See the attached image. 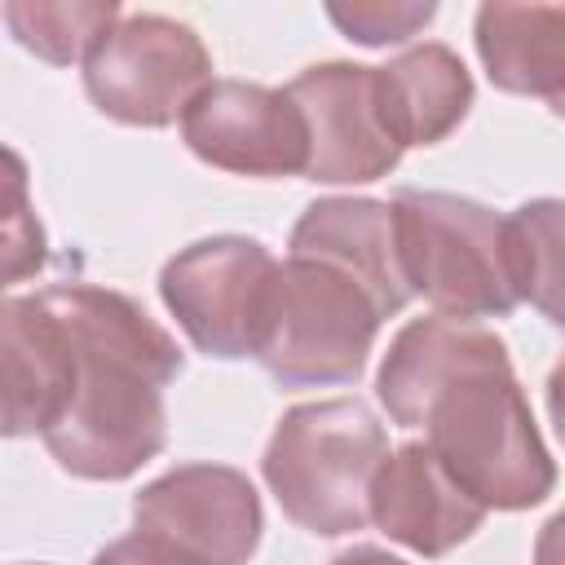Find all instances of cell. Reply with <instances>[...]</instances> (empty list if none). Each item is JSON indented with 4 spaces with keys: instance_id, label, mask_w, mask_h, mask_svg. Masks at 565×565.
<instances>
[{
    "instance_id": "cell-10",
    "label": "cell",
    "mask_w": 565,
    "mask_h": 565,
    "mask_svg": "<svg viewBox=\"0 0 565 565\" xmlns=\"http://www.w3.org/2000/svg\"><path fill=\"white\" fill-rule=\"evenodd\" d=\"M287 97L305 115L309 159L305 181L318 185H366L402 163V146L388 137L375 102V66L318 62L305 66Z\"/></svg>"
},
{
    "instance_id": "cell-7",
    "label": "cell",
    "mask_w": 565,
    "mask_h": 565,
    "mask_svg": "<svg viewBox=\"0 0 565 565\" xmlns=\"http://www.w3.org/2000/svg\"><path fill=\"white\" fill-rule=\"evenodd\" d=\"M212 84V53L168 13H119L84 57L88 102L128 128H168Z\"/></svg>"
},
{
    "instance_id": "cell-4",
    "label": "cell",
    "mask_w": 565,
    "mask_h": 565,
    "mask_svg": "<svg viewBox=\"0 0 565 565\" xmlns=\"http://www.w3.org/2000/svg\"><path fill=\"white\" fill-rule=\"evenodd\" d=\"M388 207L411 296L463 322L508 318L516 309L508 230L494 207L441 190H402Z\"/></svg>"
},
{
    "instance_id": "cell-9",
    "label": "cell",
    "mask_w": 565,
    "mask_h": 565,
    "mask_svg": "<svg viewBox=\"0 0 565 565\" xmlns=\"http://www.w3.org/2000/svg\"><path fill=\"white\" fill-rule=\"evenodd\" d=\"M181 141L234 177H305L309 132L287 88L212 79L181 110Z\"/></svg>"
},
{
    "instance_id": "cell-8",
    "label": "cell",
    "mask_w": 565,
    "mask_h": 565,
    "mask_svg": "<svg viewBox=\"0 0 565 565\" xmlns=\"http://www.w3.org/2000/svg\"><path fill=\"white\" fill-rule=\"evenodd\" d=\"M132 530L190 565H247L265 512L256 486L225 463H181L132 499Z\"/></svg>"
},
{
    "instance_id": "cell-16",
    "label": "cell",
    "mask_w": 565,
    "mask_h": 565,
    "mask_svg": "<svg viewBox=\"0 0 565 565\" xmlns=\"http://www.w3.org/2000/svg\"><path fill=\"white\" fill-rule=\"evenodd\" d=\"M477 57L494 88L543 97L552 110L565 102V9L561 4H481Z\"/></svg>"
},
{
    "instance_id": "cell-18",
    "label": "cell",
    "mask_w": 565,
    "mask_h": 565,
    "mask_svg": "<svg viewBox=\"0 0 565 565\" xmlns=\"http://www.w3.org/2000/svg\"><path fill=\"white\" fill-rule=\"evenodd\" d=\"M503 230L516 305H534L543 318L561 322V203H521L512 216H503Z\"/></svg>"
},
{
    "instance_id": "cell-1",
    "label": "cell",
    "mask_w": 565,
    "mask_h": 565,
    "mask_svg": "<svg viewBox=\"0 0 565 565\" xmlns=\"http://www.w3.org/2000/svg\"><path fill=\"white\" fill-rule=\"evenodd\" d=\"M75 353L62 419L44 433L49 455L79 481H124L168 441L163 388L181 375L177 340L124 291L93 282L44 287Z\"/></svg>"
},
{
    "instance_id": "cell-17",
    "label": "cell",
    "mask_w": 565,
    "mask_h": 565,
    "mask_svg": "<svg viewBox=\"0 0 565 565\" xmlns=\"http://www.w3.org/2000/svg\"><path fill=\"white\" fill-rule=\"evenodd\" d=\"M0 18L26 53L53 66H71V62H84L93 44L119 22V4L115 0H9Z\"/></svg>"
},
{
    "instance_id": "cell-6",
    "label": "cell",
    "mask_w": 565,
    "mask_h": 565,
    "mask_svg": "<svg viewBox=\"0 0 565 565\" xmlns=\"http://www.w3.org/2000/svg\"><path fill=\"white\" fill-rule=\"evenodd\" d=\"M278 256L247 234H212L159 269V300L207 358H260L274 313Z\"/></svg>"
},
{
    "instance_id": "cell-12",
    "label": "cell",
    "mask_w": 565,
    "mask_h": 565,
    "mask_svg": "<svg viewBox=\"0 0 565 565\" xmlns=\"http://www.w3.org/2000/svg\"><path fill=\"white\" fill-rule=\"evenodd\" d=\"M75 384V353L40 296H0V437L49 433Z\"/></svg>"
},
{
    "instance_id": "cell-15",
    "label": "cell",
    "mask_w": 565,
    "mask_h": 565,
    "mask_svg": "<svg viewBox=\"0 0 565 565\" xmlns=\"http://www.w3.org/2000/svg\"><path fill=\"white\" fill-rule=\"evenodd\" d=\"M494 349H503V340L481 322H463V318H446V313L411 318L393 335V344L380 362L375 397H380V406L388 411V419L397 428H419L424 402L459 366H468V362H477Z\"/></svg>"
},
{
    "instance_id": "cell-21",
    "label": "cell",
    "mask_w": 565,
    "mask_h": 565,
    "mask_svg": "<svg viewBox=\"0 0 565 565\" xmlns=\"http://www.w3.org/2000/svg\"><path fill=\"white\" fill-rule=\"evenodd\" d=\"M93 565H190V561H181L177 552H168V547H159L154 539H146V534L132 530V534L106 543V547L93 556Z\"/></svg>"
},
{
    "instance_id": "cell-19",
    "label": "cell",
    "mask_w": 565,
    "mask_h": 565,
    "mask_svg": "<svg viewBox=\"0 0 565 565\" xmlns=\"http://www.w3.org/2000/svg\"><path fill=\"white\" fill-rule=\"evenodd\" d=\"M437 13L433 0H353V4H327V18L366 49H384V44H406L419 26H428Z\"/></svg>"
},
{
    "instance_id": "cell-22",
    "label": "cell",
    "mask_w": 565,
    "mask_h": 565,
    "mask_svg": "<svg viewBox=\"0 0 565 565\" xmlns=\"http://www.w3.org/2000/svg\"><path fill=\"white\" fill-rule=\"evenodd\" d=\"M26 207H31V172H26V159L0 141V216L26 212Z\"/></svg>"
},
{
    "instance_id": "cell-3",
    "label": "cell",
    "mask_w": 565,
    "mask_h": 565,
    "mask_svg": "<svg viewBox=\"0 0 565 565\" xmlns=\"http://www.w3.org/2000/svg\"><path fill=\"white\" fill-rule=\"evenodd\" d=\"M384 455L388 433L362 397L300 402L278 419L260 477L296 525L335 539L366 525V490Z\"/></svg>"
},
{
    "instance_id": "cell-2",
    "label": "cell",
    "mask_w": 565,
    "mask_h": 565,
    "mask_svg": "<svg viewBox=\"0 0 565 565\" xmlns=\"http://www.w3.org/2000/svg\"><path fill=\"white\" fill-rule=\"evenodd\" d=\"M441 472L486 512H521L552 494L556 459L543 446L508 344L459 366L419 415Z\"/></svg>"
},
{
    "instance_id": "cell-24",
    "label": "cell",
    "mask_w": 565,
    "mask_h": 565,
    "mask_svg": "<svg viewBox=\"0 0 565 565\" xmlns=\"http://www.w3.org/2000/svg\"><path fill=\"white\" fill-rule=\"evenodd\" d=\"M31 565H35V561H31Z\"/></svg>"
},
{
    "instance_id": "cell-13",
    "label": "cell",
    "mask_w": 565,
    "mask_h": 565,
    "mask_svg": "<svg viewBox=\"0 0 565 565\" xmlns=\"http://www.w3.org/2000/svg\"><path fill=\"white\" fill-rule=\"evenodd\" d=\"M287 256H309L322 265H335L349 274L366 296L380 305L384 318L402 313L415 296L406 287L402 260H397V234H393V207L384 199H353L331 194L300 212L291 225Z\"/></svg>"
},
{
    "instance_id": "cell-20",
    "label": "cell",
    "mask_w": 565,
    "mask_h": 565,
    "mask_svg": "<svg viewBox=\"0 0 565 565\" xmlns=\"http://www.w3.org/2000/svg\"><path fill=\"white\" fill-rule=\"evenodd\" d=\"M44 260H49V238H44V225H40L35 207L0 216V296L13 282L35 278L44 269Z\"/></svg>"
},
{
    "instance_id": "cell-14",
    "label": "cell",
    "mask_w": 565,
    "mask_h": 565,
    "mask_svg": "<svg viewBox=\"0 0 565 565\" xmlns=\"http://www.w3.org/2000/svg\"><path fill=\"white\" fill-rule=\"evenodd\" d=\"M472 75L463 57L437 40L411 44L388 66H375V102L388 137L406 146L446 141L472 110Z\"/></svg>"
},
{
    "instance_id": "cell-11",
    "label": "cell",
    "mask_w": 565,
    "mask_h": 565,
    "mask_svg": "<svg viewBox=\"0 0 565 565\" xmlns=\"http://www.w3.org/2000/svg\"><path fill=\"white\" fill-rule=\"evenodd\" d=\"M486 521V508L472 503L433 459L424 441H402L388 450L366 490V525L419 556H446L468 543Z\"/></svg>"
},
{
    "instance_id": "cell-5",
    "label": "cell",
    "mask_w": 565,
    "mask_h": 565,
    "mask_svg": "<svg viewBox=\"0 0 565 565\" xmlns=\"http://www.w3.org/2000/svg\"><path fill=\"white\" fill-rule=\"evenodd\" d=\"M380 322V305L349 274L309 256H287L278 260L269 335L256 362L282 388L353 384L366 371Z\"/></svg>"
},
{
    "instance_id": "cell-23",
    "label": "cell",
    "mask_w": 565,
    "mask_h": 565,
    "mask_svg": "<svg viewBox=\"0 0 565 565\" xmlns=\"http://www.w3.org/2000/svg\"><path fill=\"white\" fill-rule=\"evenodd\" d=\"M331 565H411V561H402V556H393V552H384V547H371V543H358V547H349V552H340Z\"/></svg>"
}]
</instances>
